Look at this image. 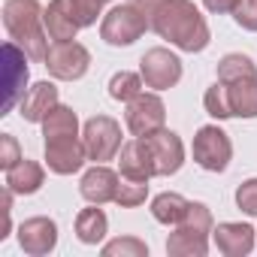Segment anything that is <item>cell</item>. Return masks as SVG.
Masks as SVG:
<instances>
[{
  "label": "cell",
  "mask_w": 257,
  "mask_h": 257,
  "mask_svg": "<svg viewBox=\"0 0 257 257\" xmlns=\"http://www.w3.org/2000/svg\"><path fill=\"white\" fill-rule=\"evenodd\" d=\"M152 31L170 46L194 55L212 43V31L191 0H149Z\"/></svg>",
  "instance_id": "1"
},
{
  "label": "cell",
  "mask_w": 257,
  "mask_h": 257,
  "mask_svg": "<svg viewBox=\"0 0 257 257\" xmlns=\"http://www.w3.org/2000/svg\"><path fill=\"white\" fill-rule=\"evenodd\" d=\"M4 28L10 40L28 52L31 61H46L49 31H46V10L40 7V0H7Z\"/></svg>",
  "instance_id": "2"
},
{
  "label": "cell",
  "mask_w": 257,
  "mask_h": 257,
  "mask_svg": "<svg viewBox=\"0 0 257 257\" xmlns=\"http://www.w3.org/2000/svg\"><path fill=\"white\" fill-rule=\"evenodd\" d=\"M212 230H215V221H212L209 206L191 200L188 215L182 218L176 233H170V239H167V254L170 257H206Z\"/></svg>",
  "instance_id": "3"
},
{
  "label": "cell",
  "mask_w": 257,
  "mask_h": 257,
  "mask_svg": "<svg viewBox=\"0 0 257 257\" xmlns=\"http://www.w3.org/2000/svg\"><path fill=\"white\" fill-rule=\"evenodd\" d=\"M152 28L149 19V0H127V4L112 7L100 22V40L106 46H134L146 31Z\"/></svg>",
  "instance_id": "4"
},
{
  "label": "cell",
  "mask_w": 257,
  "mask_h": 257,
  "mask_svg": "<svg viewBox=\"0 0 257 257\" xmlns=\"http://www.w3.org/2000/svg\"><path fill=\"white\" fill-rule=\"evenodd\" d=\"M137 140V149L149 167V176H173L182 170L185 164V143L179 134L167 131V127H161V131L149 134V137H134Z\"/></svg>",
  "instance_id": "5"
},
{
  "label": "cell",
  "mask_w": 257,
  "mask_h": 257,
  "mask_svg": "<svg viewBox=\"0 0 257 257\" xmlns=\"http://www.w3.org/2000/svg\"><path fill=\"white\" fill-rule=\"evenodd\" d=\"M194 164L206 173H224L233 161V143L218 124H203L194 137Z\"/></svg>",
  "instance_id": "6"
},
{
  "label": "cell",
  "mask_w": 257,
  "mask_h": 257,
  "mask_svg": "<svg viewBox=\"0 0 257 257\" xmlns=\"http://www.w3.org/2000/svg\"><path fill=\"white\" fill-rule=\"evenodd\" d=\"M82 143L88 152V161L94 164H106L121 152V124L109 115H94L85 121L82 127Z\"/></svg>",
  "instance_id": "7"
},
{
  "label": "cell",
  "mask_w": 257,
  "mask_h": 257,
  "mask_svg": "<svg viewBox=\"0 0 257 257\" xmlns=\"http://www.w3.org/2000/svg\"><path fill=\"white\" fill-rule=\"evenodd\" d=\"M43 64H46V70H49L55 79H61V82H76V79H82V76L88 73V67H91V52H88L82 43H76V40L52 43Z\"/></svg>",
  "instance_id": "8"
},
{
  "label": "cell",
  "mask_w": 257,
  "mask_h": 257,
  "mask_svg": "<svg viewBox=\"0 0 257 257\" xmlns=\"http://www.w3.org/2000/svg\"><path fill=\"white\" fill-rule=\"evenodd\" d=\"M140 73H143L146 88L167 91V88H176V85H179V79H182V61H179V55H173L170 49L158 46V49H149V52L143 55Z\"/></svg>",
  "instance_id": "9"
},
{
  "label": "cell",
  "mask_w": 257,
  "mask_h": 257,
  "mask_svg": "<svg viewBox=\"0 0 257 257\" xmlns=\"http://www.w3.org/2000/svg\"><path fill=\"white\" fill-rule=\"evenodd\" d=\"M124 121H127V131L134 137H149L155 131L167 124V106L158 94H137L131 103H127V112H124Z\"/></svg>",
  "instance_id": "10"
},
{
  "label": "cell",
  "mask_w": 257,
  "mask_h": 257,
  "mask_svg": "<svg viewBox=\"0 0 257 257\" xmlns=\"http://www.w3.org/2000/svg\"><path fill=\"white\" fill-rule=\"evenodd\" d=\"M28 52L19 43H4V88H7V100H4V112L0 115H10L16 109V103H22V97L28 94Z\"/></svg>",
  "instance_id": "11"
},
{
  "label": "cell",
  "mask_w": 257,
  "mask_h": 257,
  "mask_svg": "<svg viewBox=\"0 0 257 257\" xmlns=\"http://www.w3.org/2000/svg\"><path fill=\"white\" fill-rule=\"evenodd\" d=\"M88 152L85 143L79 137H58V140H46V167L55 176H73L85 167Z\"/></svg>",
  "instance_id": "12"
},
{
  "label": "cell",
  "mask_w": 257,
  "mask_h": 257,
  "mask_svg": "<svg viewBox=\"0 0 257 257\" xmlns=\"http://www.w3.org/2000/svg\"><path fill=\"white\" fill-rule=\"evenodd\" d=\"M19 245L31 257H46L58 248V224L46 215L28 218L19 224Z\"/></svg>",
  "instance_id": "13"
},
{
  "label": "cell",
  "mask_w": 257,
  "mask_h": 257,
  "mask_svg": "<svg viewBox=\"0 0 257 257\" xmlns=\"http://www.w3.org/2000/svg\"><path fill=\"white\" fill-rule=\"evenodd\" d=\"M212 239L218 245V251L224 257H245L254 251V239L257 230L251 224H236V221H224L212 230Z\"/></svg>",
  "instance_id": "14"
},
{
  "label": "cell",
  "mask_w": 257,
  "mask_h": 257,
  "mask_svg": "<svg viewBox=\"0 0 257 257\" xmlns=\"http://www.w3.org/2000/svg\"><path fill=\"white\" fill-rule=\"evenodd\" d=\"M118 182H121V176H118L115 170H109L106 164H97V167H91V170L82 176V182H79V194H82L88 203H97V206H103V203H115Z\"/></svg>",
  "instance_id": "15"
},
{
  "label": "cell",
  "mask_w": 257,
  "mask_h": 257,
  "mask_svg": "<svg viewBox=\"0 0 257 257\" xmlns=\"http://www.w3.org/2000/svg\"><path fill=\"white\" fill-rule=\"evenodd\" d=\"M55 106H58V88H55L52 82H37V85H31L28 94L22 97L19 112H22L25 121H31V124H43L46 115H49Z\"/></svg>",
  "instance_id": "16"
},
{
  "label": "cell",
  "mask_w": 257,
  "mask_h": 257,
  "mask_svg": "<svg viewBox=\"0 0 257 257\" xmlns=\"http://www.w3.org/2000/svg\"><path fill=\"white\" fill-rule=\"evenodd\" d=\"M46 31H49L52 43L76 40V34L82 31V25L76 22L73 10L67 7V0H52V4L46 7Z\"/></svg>",
  "instance_id": "17"
},
{
  "label": "cell",
  "mask_w": 257,
  "mask_h": 257,
  "mask_svg": "<svg viewBox=\"0 0 257 257\" xmlns=\"http://www.w3.org/2000/svg\"><path fill=\"white\" fill-rule=\"evenodd\" d=\"M46 182V170L37 164V161H28L22 158L16 167L7 170V188L19 197H28V194H37Z\"/></svg>",
  "instance_id": "18"
},
{
  "label": "cell",
  "mask_w": 257,
  "mask_h": 257,
  "mask_svg": "<svg viewBox=\"0 0 257 257\" xmlns=\"http://www.w3.org/2000/svg\"><path fill=\"white\" fill-rule=\"evenodd\" d=\"M227 85L233 118H257V76H242Z\"/></svg>",
  "instance_id": "19"
},
{
  "label": "cell",
  "mask_w": 257,
  "mask_h": 257,
  "mask_svg": "<svg viewBox=\"0 0 257 257\" xmlns=\"http://www.w3.org/2000/svg\"><path fill=\"white\" fill-rule=\"evenodd\" d=\"M106 233H109V218L97 203H91V209H82L76 215V239L82 245H97L106 239Z\"/></svg>",
  "instance_id": "20"
},
{
  "label": "cell",
  "mask_w": 257,
  "mask_h": 257,
  "mask_svg": "<svg viewBox=\"0 0 257 257\" xmlns=\"http://www.w3.org/2000/svg\"><path fill=\"white\" fill-rule=\"evenodd\" d=\"M188 203H191V200H185L182 194L164 191V194H158V197L152 200V218H155L158 224H164V227H179L182 218L188 215Z\"/></svg>",
  "instance_id": "21"
},
{
  "label": "cell",
  "mask_w": 257,
  "mask_h": 257,
  "mask_svg": "<svg viewBox=\"0 0 257 257\" xmlns=\"http://www.w3.org/2000/svg\"><path fill=\"white\" fill-rule=\"evenodd\" d=\"M43 137H46V140L79 137V118H76V112H73L70 106L58 103V106L46 115V121H43Z\"/></svg>",
  "instance_id": "22"
},
{
  "label": "cell",
  "mask_w": 257,
  "mask_h": 257,
  "mask_svg": "<svg viewBox=\"0 0 257 257\" xmlns=\"http://www.w3.org/2000/svg\"><path fill=\"white\" fill-rule=\"evenodd\" d=\"M118 176H124V179H146V182L152 179L149 167H146V161H143V155L137 149V140L121 146V152H118Z\"/></svg>",
  "instance_id": "23"
},
{
  "label": "cell",
  "mask_w": 257,
  "mask_h": 257,
  "mask_svg": "<svg viewBox=\"0 0 257 257\" xmlns=\"http://www.w3.org/2000/svg\"><path fill=\"white\" fill-rule=\"evenodd\" d=\"M143 88H146L143 73H127V70H121V73H115L109 79V97L118 100V103H131L137 94H143Z\"/></svg>",
  "instance_id": "24"
},
{
  "label": "cell",
  "mask_w": 257,
  "mask_h": 257,
  "mask_svg": "<svg viewBox=\"0 0 257 257\" xmlns=\"http://www.w3.org/2000/svg\"><path fill=\"white\" fill-rule=\"evenodd\" d=\"M242 76H257V64L248 55L230 52L218 61V79L221 82H233V79H242Z\"/></svg>",
  "instance_id": "25"
},
{
  "label": "cell",
  "mask_w": 257,
  "mask_h": 257,
  "mask_svg": "<svg viewBox=\"0 0 257 257\" xmlns=\"http://www.w3.org/2000/svg\"><path fill=\"white\" fill-rule=\"evenodd\" d=\"M146 197H149V182L146 179H124L121 176L118 194H115V203L121 209H137V206L146 203Z\"/></svg>",
  "instance_id": "26"
},
{
  "label": "cell",
  "mask_w": 257,
  "mask_h": 257,
  "mask_svg": "<svg viewBox=\"0 0 257 257\" xmlns=\"http://www.w3.org/2000/svg\"><path fill=\"white\" fill-rule=\"evenodd\" d=\"M203 106H206V112L212 115V118H218V121H227V118H233V109H230V97H227V85L218 79L212 88H206V94H203Z\"/></svg>",
  "instance_id": "27"
},
{
  "label": "cell",
  "mask_w": 257,
  "mask_h": 257,
  "mask_svg": "<svg viewBox=\"0 0 257 257\" xmlns=\"http://www.w3.org/2000/svg\"><path fill=\"white\" fill-rule=\"evenodd\" d=\"M103 257H149V245L137 236H118L103 245Z\"/></svg>",
  "instance_id": "28"
},
{
  "label": "cell",
  "mask_w": 257,
  "mask_h": 257,
  "mask_svg": "<svg viewBox=\"0 0 257 257\" xmlns=\"http://www.w3.org/2000/svg\"><path fill=\"white\" fill-rule=\"evenodd\" d=\"M67 7L73 10L76 22H79L82 28H91V25L97 22V16L103 13L106 0H67Z\"/></svg>",
  "instance_id": "29"
},
{
  "label": "cell",
  "mask_w": 257,
  "mask_h": 257,
  "mask_svg": "<svg viewBox=\"0 0 257 257\" xmlns=\"http://www.w3.org/2000/svg\"><path fill=\"white\" fill-rule=\"evenodd\" d=\"M236 206L251 218L257 215V179H248L236 188Z\"/></svg>",
  "instance_id": "30"
},
{
  "label": "cell",
  "mask_w": 257,
  "mask_h": 257,
  "mask_svg": "<svg viewBox=\"0 0 257 257\" xmlns=\"http://www.w3.org/2000/svg\"><path fill=\"white\" fill-rule=\"evenodd\" d=\"M233 19L242 31L257 34V0H239V7L233 10Z\"/></svg>",
  "instance_id": "31"
},
{
  "label": "cell",
  "mask_w": 257,
  "mask_h": 257,
  "mask_svg": "<svg viewBox=\"0 0 257 257\" xmlns=\"http://www.w3.org/2000/svg\"><path fill=\"white\" fill-rule=\"evenodd\" d=\"M22 161V149H19V140L13 134H4L0 137V167H4V173L10 167H16Z\"/></svg>",
  "instance_id": "32"
},
{
  "label": "cell",
  "mask_w": 257,
  "mask_h": 257,
  "mask_svg": "<svg viewBox=\"0 0 257 257\" xmlns=\"http://www.w3.org/2000/svg\"><path fill=\"white\" fill-rule=\"evenodd\" d=\"M203 4H206L209 13H215V16H227V13H233V10L239 7V0H203Z\"/></svg>",
  "instance_id": "33"
},
{
  "label": "cell",
  "mask_w": 257,
  "mask_h": 257,
  "mask_svg": "<svg viewBox=\"0 0 257 257\" xmlns=\"http://www.w3.org/2000/svg\"><path fill=\"white\" fill-rule=\"evenodd\" d=\"M106 4H109V0H106Z\"/></svg>",
  "instance_id": "34"
}]
</instances>
